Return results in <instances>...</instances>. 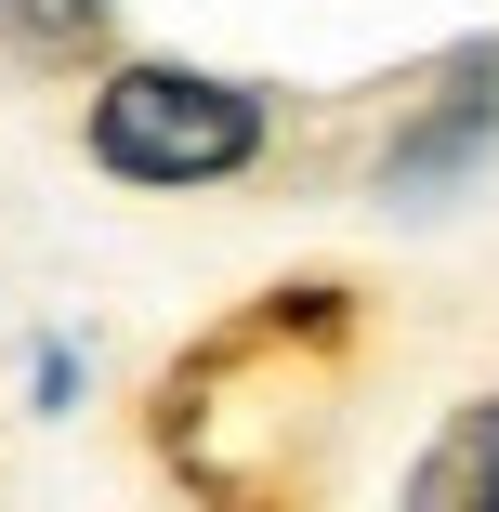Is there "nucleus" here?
I'll return each mask as SVG.
<instances>
[{
  "mask_svg": "<svg viewBox=\"0 0 499 512\" xmlns=\"http://www.w3.org/2000/svg\"><path fill=\"white\" fill-rule=\"evenodd\" d=\"M0 27H14L27 53H92L106 40V0H0Z\"/></svg>",
  "mask_w": 499,
  "mask_h": 512,
  "instance_id": "obj_3",
  "label": "nucleus"
},
{
  "mask_svg": "<svg viewBox=\"0 0 499 512\" xmlns=\"http://www.w3.org/2000/svg\"><path fill=\"white\" fill-rule=\"evenodd\" d=\"M92 158L119 184H224L263 158V92L250 79H211V66H119L92 92Z\"/></svg>",
  "mask_w": 499,
  "mask_h": 512,
  "instance_id": "obj_1",
  "label": "nucleus"
},
{
  "mask_svg": "<svg viewBox=\"0 0 499 512\" xmlns=\"http://www.w3.org/2000/svg\"><path fill=\"white\" fill-rule=\"evenodd\" d=\"M408 499H421V512H486V499H499V394H473L460 421L408 460Z\"/></svg>",
  "mask_w": 499,
  "mask_h": 512,
  "instance_id": "obj_2",
  "label": "nucleus"
}]
</instances>
